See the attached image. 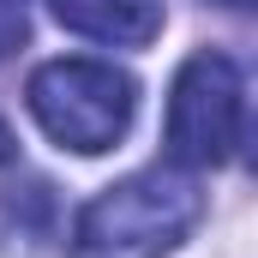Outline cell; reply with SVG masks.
Instances as JSON below:
<instances>
[{
  "label": "cell",
  "mask_w": 258,
  "mask_h": 258,
  "mask_svg": "<svg viewBox=\"0 0 258 258\" xmlns=\"http://www.w3.org/2000/svg\"><path fill=\"white\" fill-rule=\"evenodd\" d=\"M246 138V84L240 66L216 48H198L180 66L168 96V162L174 168H222L240 156Z\"/></svg>",
  "instance_id": "3"
},
{
  "label": "cell",
  "mask_w": 258,
  "mask_h": 258,
  "mask_svg": "<svg viewBox=\"0 0 258 258\" xmlns=\"http://www.w3.org/2000/svg\"><path fill=\"white\" fill-rule=\"evenodd\" d=\"M24 102L54 144L96 156L126 138L132 114H138V84H132V72L108 60H48L30 72Z\"/></svg>",
  "instance_id": "2"
},
{
  "label": "cell",
  "mask_w": 258,
  "mask_h": 258,
  "mask_svg": "<svg viewBox=\"0 0 258 258\" xmlns=\"http://www.w3.org/2000/svg\"><path fill=\"white\" fill-rule=\"evenodd\" d=\"M66 30L90 36V42H120L144 48L162 30V0H48Z\"/></svg>",
  "instance_id": "4"
},
{
  "label": "cell",
  "mask_w": 258,
  "mask_h": 258,
  "mask_svg": "<svg viewBox=\"0 0 258 258\" xmlns=\"http://www.w3.org/2000/svg\"><path fill=\"white\" fill-rule=\"evenodd\" d=\"M24 30H30L24 0H0V54H12V48L24 42Z\"/></svg>",
  "instance_id": "5"
},
{
  "label": "cell",
  "mask_w": 258,
  "mask_h": 258,
  "mask_svg": "<svg viewBox=\"0 0 258 258\" xmlns=\"http://www.w3.org/2000/svg\"><path fill=\"white\" fill-rule=\"evenodd\" d=\"M12 156V132H6V120H0V162Z\"/></svg>",
  "instance_id": "6"
},
{
  "label": "cell",
  "mask_w": 258,
  "mask_h": 258,
  "mask_svg": "<svg viewBox=\"0 0 258 258\" xmlns=\"http://www.w3.org/2000/svg\"><path fill=\"white\" fill-rule=\"evenodd\" d=\"M204 216V192L186 168L156 162L102 186L72 222V258H162Z\"/></svg>",
  "instance_id": "1"
},
{
  "label": "cell",
  "mask_w": 258,
  "mask_h": 258,
  "mask_svg": "<svg viewBox=\"0 0 258 258\" xmlns=\"http://www.w3.org/2000/svg\"><path fill=\"white\" fill-rule=\"evenodd\" d=\"M216 6H234V12H246V6H252V0H216Z\"/></svg>",
  "instance_id": "7"
}]
</instances>
